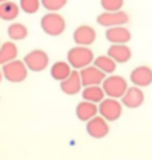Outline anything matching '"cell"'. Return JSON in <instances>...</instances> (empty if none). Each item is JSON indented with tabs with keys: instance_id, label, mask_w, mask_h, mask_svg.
I'll use <instances>...</instances> for the list:
<instances>
[{
	"instance_id": "16",
	"label": "cell",
	"mask_w": 152,
	"mask_h": 160,
	"mask_svg": "<svg viewBox=\"0 0 152 160\" xmlns=\"http://www.w3.org/2000/svg\"><path fill=\"white\" fill-rule=\"evenodd\" d=\"M97 112V106L90 101H83L76 108V114L82 121H89L94 117Z\"/></svg>"
},
{
	"instance_id": "19",
	"label": "cell",
	"mask_w": 152,
	"mask_h": 160,
	"mask_svg": "<svg viewBox=\"0 0 152 160\" xmlns=\"http://www.w3.org/2000/svg\"><path fill=\"white\" fill-rule=\"evenodd\" d=\"M70 65L65 62H57L55 63L51 69L52 77L56 80H62L66 79L71 73Z\"/></svg>"
},
{
	"instance_id": "5",
	"label": "cell",
	"mask_w": 152,
	"mask_h": 160,
	"mask_svg": "<svg viewBox=\"0 0 152 160\" xmlns=\"http://www.w3.org/2000/svg\"><path fill=\"white\" fill-rule=\"evenodd\" d=\"M96 21L101 26L109 28L125 25L129 22V16L125 12L122 10L105 11L97 16Z\"/></svg>"
},
{
	"instance_id": "17",
	"label": "cell",
	"mask_w": 152,
	"mask_h": 160,
	"mask_svg": "<svg viewBox=\"0 0 152 160\" xmlns=\"http://www.w3.org/2000/svg\"><path fill=\"white\" fill-rule=\"evenodd\" d=\"M19 6L13 1H7L0 4V17L5 21L15 20L19 15Z\"/></svg>"
},
{
	"instance_id": "22",
	"label": "cell",
	"mask_w": 152,
	"mask_h": 160,
	"mask_svg": "<svg viewBox=\"0 0 152 160\" xmlns=\"http://www.w3.org/2000/svg\"><path fill=\"white\" fill-rule=\"evenodd\" d=\"M94 63L96 67L106 73H112L116 68V62L110 56H99L95 59Z\"/></svg>"
},
{
	"instance_id": "11",
	"label": "cell",
	"mask_w": 152,
	"mask_h": 160,
	"mask_svg": "<svg viewBox=\"0 0 152 160\" xmlns=\"http://www.w3.org/2000/svg\"><path fill=\"white\" fill-rule=\"evenodd\" d=\"M122 26L109 28L105 32L106 38L113 44H125L130 41L131 34L129 29Z\"/></svg>"
},
{
	"instance_id": "7",
	"label": "cell",
	"mask_w": 152,
	"mask_h": 160,
	"mask_svg": "<svg viewBox=\"0 0 152 160\" xmlns=\"http://www.w3.org/2000/svg\"><path fill=\"white\" fill-rule=\"evenodd\" d=\"M99 112L108 121H114L118 119L122 113L120 103L114 99L104 100L99 105Z\"/></svg>"
},
{
	"instance_id": "6",
	"label": "cell",
	"mask_w": 152,
	"mask_h": 160,
	"mask_svg": "<svg viewBox=\"0 0 152 160\" xmlns=\"http://www.w3.org/2000/svg\"><path fill=\"white\" fill-rule=\"evenodd\" d=\"M24 60L26 66L35 72L44 70L49 63V58L47 53L40 49L31 51L24 57Z\"/></svg>"
},
{
	"instance_id": "15",
	"label": "cell",
	"mask_w": 152,
	"mask_h": 160,
	"mask_svg": "<svg viewBox=\"0 0 152 160\" xmlns=\"http://www.w3.org/2000/svg\"><path fill=\"white\" fill-rule=\"evenodd\" d=\"M107 54L115 62L120 63L127 62L132 56L130 48L125 44H113L109 48Z\"/></svg>"
},
{
	"instance_id": "1",
	"label": "cell",
	"mask_w": 152,
	"mask_h": 160,
	"mask_svg": "<svg viewBox=\"0 0 152 160\" xmlns=\"http://www.w3.org/2000/svg\"><path fill=\"white\" fill-rule=\"evenodd\" d=\"M40 23L43 31L51 36L61 34L66 28L64 18L56 12H50L45 14L42 18Z\"/></svg>"
},
{
	"instance_id": "14",
	"label": "cell",
	"mask_w": 152,
	"mask_h": 160,
	"mask_svg": "<svg viewBox=\"0 0 152 160\" xmlns=\"http://www.w3.org/2000/svg\"><path fill=\"white\" fill-rule=\"evenodd\" d=\"M82 85L80 73L77 71H72L66 79L61 81L60 88L65 94L74 95L81 91Z\"/></svg>"
},
{
	"instance_id": "23",
	"label": "cell",
	"mask_w": 152,
	"mask_h": 160,
	"mask_svg": "<svg viewBox=\"0 0 152 160\" xmlns=\"http://www.w3.org/2000/svg\"><path fill=\"white\" fill-rule=\"evenodd\" d=\"M40 0H20V6L22 11L29 14H32L38 11L41 4Z\"/></svg>"
},
{
	"instance_id": "12",
	"label": "cell",
	"mask_w": 152,
	"mask_h": 160,
	"mask_svg": "<svg viewBox=\"0 0 152 160\" xmlns=\"http://www.w3.org/2000/svg\"><path fill=\"white\" fill-rule=\"evenodd\" d=\"M74 42L81 46H88L93 43L96 38V32L88 25H81L74 32Z\"/></svg>"
},
{
	"instance_id": "10",
	"label": "cell",
	"mask_w": 152,
	"mask_h": 160,
	"mask_svg": "<svg viewBox=\"0 0 152 160\" xmlns=\"http://www.w3.org/2000/svg\"><path fill=\"white\" fill-rule=\"evenodd\" d=\"M121 98L122 102L125 107L130 108H136L144 103L145 95L140 87L133 86L128 88Z\"/></svg>"
},
{
	"instance_id": "13",
	"label": "cell",
	"mask_w": 152,
	"mask_h": 160,
	"mask_svg": "<svg viewBox=\"0 0 152 160\" xmlns=\"http://www.w3.org/2000/svg\"><path fill=\"white\" fill-rule=\"evenodd\" d=\"M86 130L91 137L101 139L107 135L110 128L103 118L96 116L89 120L86 126Z\"/></svg>"
},
{
	"instance_id": "20",
	"label": "cell",
	"mask_w": 152,
	"mask_h": 160,
	"mask_svg": "<svg viewBox=\"0 0 152 160\" xmlns=\"http://www.w3.org/2000/svg\"><path fill=\"white\" fill-rule=\"evenodd\" d=\"M105 92L97 85H91L86 88L82 92L83 98L88 101L92 102H101L104 98Z\"/></svg>"
},
{
	"instance_id": "26",
	"label": "cell",
	"mask_w": 152,
	"mask_h": 160,
	"mask_svg": "<svg viewBox=\"0 0 152 160\" xmlns=\"http://www.w3.org/2000/svg\"><path fill=\"white\" fill-rule=\"evenodd\" d=\"M9 1V0H0V2L1 3V2H6V1Z\"/></svg>"
},
{
	"instance_id": "18",
	"label": "cell",
	"mask_w": 152,
	"mask_h": 160,
	"mask_svg": "<svg viewBox=\"0 0 152 160\" xmlns=\"http://www.w3.org/2000/svg\"><path fill=\"white\" fill-rule=\"evenodd\" d=\"M18 55L17 46L11 42H6L1 47L0 63L5 64L13 60Z\"/></svg>"
},
{
	"instance_id": "9",
	"label": "cell",
	"mask_w": 152,
	"mask_h": 160,
	"mask_svg": "<svg viewBox=\"0 0 152 160\" xmlns=\"http://www.w3.org/2000/svg\"><path fill=\"white\" fill-rule=\"evenodd\" d=\"M82 85L88 87L91 85H98L105 78L104 71L97 67H88L82 69L80 72Z\"/></svg>"
},
{
	"instance_id": "21",
	"label": "cell",
	"mask_w": 152,
	"mask_h": 160,
	"mask_svg": "<svg viewBox=\"0 0 152 160\" xmlns=\"http://www.w3.org/2000/svg\"><path fill=\"white\" fill-rule=\"evenodd\" d=\"M7 34L11 39L15 41L24 39L28 34L27 28L22 23H13L7 29Z\"/></svg>"
},
{
	"instance_id": "8",
	"label": "cell",
	"mask_w": 152,
	"mask_h": 160,
	"mask_svg": "<svg viewBox=\"0 0 152 160\" xmlns=\"http://www.w3.org/2000/svg\"><path fill=\"white\" fill-rule=\"evenodd\" d=\"M131 82L139 87H147L152 83V69L141 65L134 69L130 74Z\"/></svg>"
},
{
	"instance_id": "24",
	"label": "cell",
	"mask_w": 152,
	"mask_h": 160,
	"mask_svg": "<svg viewBox=\"0 0 152 160\" xmlns=\"http://www.w3.org/2000/svg\"><path fill=\"white\" fill-rule=\"evenodd\" d=\"M68 0H41L43 7L49 12L59 11L63 8Z\"/></svg>"
},
{
	"instance_id": "3",
	"label": "cell",
	"mask_w": 152,
	"mask_h": 160,
	"mask_svg": "<svg viewBox=\"0 0 152 160\" xmlns=\"http://www.w3.org/2000/svg\"><path fill=\"white\" fill-rule=\"evenodd\" d=\"M2 72L7 80L14 83L23 81L27 75L25 65L19 60H13L5 63L2 67Z\"/></svg>"
},
{
	"instance_id": "4",
	"label": "cell",
	"mask_w": 152,
	"mask_h": 160,
	"mask_svg": "<svg viewBox=\"0 0 152 160\" xmlns=\"http://www.w3.org/2000/svg\"><path fill=\"white\" fill-rule=\"evenodd\" d=\"M103 89L112 98H122L128 89L126 80L120 76H111L104 81Z\"/></svg>"
},
{
	"instance_id": "2",
	"label": "cell",
	"mask_w": 152,
	"mask_h": 160,
	"mask_svg": "<svg viewBox=\"0 0 152 160\" xmlns=\"http://www.w3.org/2000/svg\"><path fill=\"white\" fill-rule=\"evenodd\" d=\"M93 51L85 46L72 48L68 53V60L71 65L76 68H84L93 60Z\"/></svg>"
},
{
	"instance_id": "25",
	"label": "cell",
	"mask_w": 152,
	"mask_h": 160,
	"mask_svg": "<svg viewBox=\"0 0 152 160\" xmlns=\"http://www.w3.org/2000/svg\"><path fill=\"white\" fill-rule=\"evenodd\" d=\"M101 4L105 11H117L123 8L124 0H101Z\"/></svg>"
}]
</instances>
